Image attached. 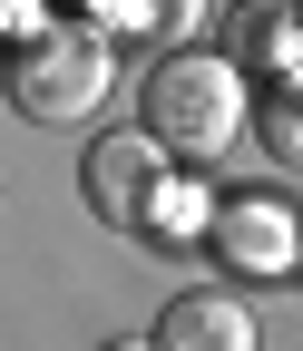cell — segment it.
<instances>
[{
    "label": "cell",
    "mask_w": 303,
    "mask_h": 351,
    "mask_svg": "<svg viewBox=\"0 0 303 351\" xmlns=\"http://www.w3.org/2000/svg\"><path fill=\"white\" fill-rule=\"evenodd\" d=\"M245 127V69L235 59H205V49H177L147 69V137L166 156H225Z\"/></svg>",
    "instance_id": "cell-1"
},
{
    "label": "cell",
    "mask_w": 303,
    "mask_h": 351,
    "mask_svg": "<svg viewBox=\"0 0 303 351\" xmlns=\"http://www.w3.org/2000/svg\"><path fill=\"white\" fill-rule=\"evenodd\" d=\"M108 78H117L108 20H49V29L10 59V98H20V117L59 127V117H89V108L108 98Z\"/></svg>",
    "instance_id": "cell-2"
},
{
    "label": "cell",
    "mask_w": 303,
    "mask_h": 351,
    "mask_svg": "<svg viewBox=\"0 0 303 351\" xmlns=\"http://www.w3.org/2000/svg\"><path fill=\"white\" fill-rule=\"evenodd\" d=\"M78 195H89L98 225H137V215H157V195H166V147L137 137V127L89 137V156H78Z\"/></svg>",
    "instance_id": "cell-3"
},
{
    "label": "cell",
    "mask_w": 303,
    "mask_h": 351,
    "mask_svg": "<svg viewBox=\"0 0 303 351\" xmlns=\"http://www.w3.org/2000/svg\"><path fill=\"white\" fill-rule=\"evenodd\" d=\"M293 254H303V215H293L284 195H235V205H215V263H225V274L274 283V274H293Z\"/></svg>",
    "instance_id": "cell-4"
},
{
    "label": "cell",
    "mask_w": 303,
    "mask_h": 351,
    "mask_svg": "<svg viewBox=\"0 0 303 351\" xmlns=\"http://www.w3.org/2000/svg\"><path fill=\"white\" fill-rule=\"evenodd\" d=\"M157 351H254V313L235 293H177L157 322Z\"/></svg>",
    "instance_id": "cell-5"
},
{
    "label": "cell",
    "mask_w": 303,
    "mask_h": 351,
    "mask_svg": "<svg viewBox=\"0 0 303 351\" xmlns=\"http://www.w3.org/2000/svg\"><path fill=\"white\" fill-rule=\"evenodd\" d=\"M196 20H205V0H108V29L147 39V49H186Z\"/></svg>",
    "instance_id": "cell-6"
},
{
    "label": "cell",
    "mask_w": 303,
    "mask_h": 351,
    "mask_svg": "<svg viewBox=\"0 0 303 351\" xmlns=\"http://www.w3.org/2000/svg\"><path fill=\"white\" fill-rule=\"evenodd\" d=\"M265 147H274L284 166H303V78H284L274 98H265Z\"/></svg>",
    "instance_id": "cell-7"
},
{
    "label": "cell",
    "mask_w": 303,
    "mask_h": 351,
    "mask_svg": "<svg viewBox=\"0 0 303 351\" xmlns=\"http://www.w3.org/2000/svg\"><path fill=\"white\" fill-rule=\"evenodd\" d=\"M157 234H177V244L215 234V225H205V195H196V186H166V195H157Z\"/></svg>",
    "instance_id": "cell-8"
},
{
    "label": "cell",
    "mask_w": 303,
    "mask_h": 351,
    "mask_svg": "<svg viewBox=\"0 0 303 351\" xmlns=\"http://www.w3.org/2000/svg\"><path fill=\"white\" fill-rule=\"evenodd\" d=\"M245 49H265L274 69H293V49H303V29H284V20H254V39H245ZM303 78V69H293Z\"/></svg>",
    "instance_id": "cell-9"
},
{
    "label": "cell",
    "mask_w": 303,
    "mask_h": 351,
    "mask_svg": "<svg viewBox=\"0 0 303 351\" xmlns=\"http://www.w3.org/2000/svg\"><path fill=\"white\" fill-rule=\"evenodd\" d=\"M98 351H157V341H137V332H127V341H98Z\"/></svg>",
    "instance_id": "cell-10"
},
{
    "label": "cell",
    "mask_w": 303,
    "mask_h": 351,
    "mask_svg": "<svg viewBox=\"0 0 303 351\" xmlns=\"http://www.w3.org/2000/svg\"><path fill=\"white\" fill-rule=\"evenodd\" d=\"M69 10H98V20H108V0H69Z\"/></svg>",
    "instance_id": "cell-11"
}]
</instances>
